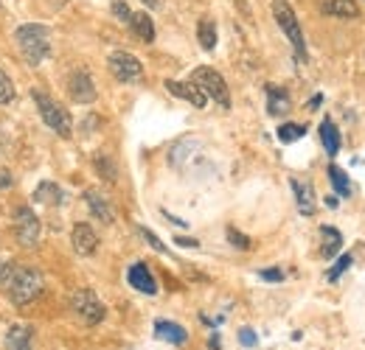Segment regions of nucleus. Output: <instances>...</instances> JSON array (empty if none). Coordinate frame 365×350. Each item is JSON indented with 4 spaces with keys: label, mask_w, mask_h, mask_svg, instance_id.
I'll use <instances>...</instances> for the list:
<instances>
[{
    "label": "nucleus",
    "mask_w": 365,
    "mask_h": 350,
    "mask_svg": "<svg viewBox=\"0 0 365 350\" xmlns=\"http://www.w3.org/2000/svg\"><path fill=\"white\" fill-rule=\"evenodd\" d=\"M43 286H46V280L37 266H17L6 283V292L14 306H29L31 300H37L43 295Z\"/></svg>",
    "instance_id": "f257e3e1"
},
{
    "label": "nucleus",
    "mask_w": 365,
    "mask_h": 350,
    "mask_svg": "<svg viewBox=\"0 0 365 350\" xmlns=\"http://www.w3.org/2000/svg\"><path fill=\"white\" fill-rule=\"evenodd\" d=\"M17 48L23 53V59L37 68L48 53H51V34H48L46 26H37V23H29V26H20L17 28Z\"/></svg>",
    "instance_id": "f03ea898"
},
{
    "label": "nucleus",
    "mask_w": 365,
    "mask_h": 350,
    "mask_svg": "<svg viewBox=\"0 0 365 350\" xmlns=\"http://www.w3.org/2000/svg\"><path fill=\"white\" fill-rule=\"evenodd\" d=\"M31 98H34V104H37V110H40V115H43L46 127H51V129L56 132V134H62V137H71V132H73L71 112H68L62 104H56V101H53L43 88L31 90Z\"/></svg>",
    "instance_id": "7ed1b4c3"
},
{
    "label": "nucleus",
    "mask_w": 365,
    "mask_h": 350,
    "mask_svg": "<svg viewBox=\"0 0 365 350\" xmlns=\"http://www.w3.org/2000/svg\"><path fill=\"white\" fill-rule=\"evenodd\" d=\"M273 17L275 23L281 26V31L289 37V43L295 48L298 59H307V40H304V31H301V23H298L292 6L287 0H273Z\"/></svg>",
    "instance_id": "20e7f679"
},
{
    "label": "nucleus",
    "mask_w": 365,
    "mask_h": 350,
    "mask_svg": "<svg viewBox=\"0 0 365 350\" xmlns=\"http://www.w3.org/2000/svg\"><path fill=\"white\" fill-rule=\"evenodd\" d=\"M191 82L197 85V88L202 90L208 98H214L220 107H230V92H228V85H225V79L214 70V68H197L194 73H191Z\"/></svg>",
    "instance_id": "39448f33"
},
{
    "label": "nucleus",
    "mask_w": 365,
    "mask_h": 350,
    "mask_svg": "<svg viewBox=\"0 0 365 350\" xmlns=\"http://www.w3.org/2000/svg\"><path fill=\"white\" fill-rule=\"evenodd\" d=\"M71 311H73L82 322H88V325H98V322L104 319V314H107L104 303L96 297V292H91V289H76V292L71 295Z\"/></svg>",
    "instance_id": "423d86ee"
},
{
    "label": "nucleus",
    "mask_w": 365,
    "mask_h": 350,
    "mask_svg": "<svg viewBox=\"0 0 365 350\" xmlns=\"http://www.w3.org/2000/svg\"><path fill=\"white\" fill-rule=\"evenodd\" d=\"M107 65H110V73H113L118 82H124V85L143 79V65H140V59L133 56V53H127V51H113L110 59H107Z\"/></svg>",
    "instance_id": "0eeeda50"
},
{
    "label": "nucleus",
    "mask_w": 365,
    "mask_h": 350,
    "mask_svg": "<svg viewBox=\"0 0 365 350\" xmlns=\"http://www.w3.org/2000/svg\"><path fill=\"white\" fill-rule=\"evenodd\" d=\"M14 233H17V241L26 250H31L40 241V219L31 208H17L14 211Z\"/></svg>",
    "instance_id": "6e6552de"
},
{
    "label": "nucleus",
    "mask_w": 365,
    "mask_h": 350,
    "mask_svg": "<svg viewBox=\"0 0 365 350\" xmlns=\"http://www.w3.org/2000/svg\"><path fill=\"white\" fill-rule=\"evenodd\" d=\"M68 90H71V98L76 104H93L96 101V85H93L88 70H73L71 79H68Z\"/></svg>",
    "instance_id": "1a4fd4ad"
},
{
    "label": "nucleus",
    "mask_w": 365,
    "mask_h": 350,
    "mask_svg": "<svg viewBox=\"0 0 365 350\" xmlns=\"http://www.w3.org/2000/svg\"><path fill=\"white\" fill-rule=\"evenodd\" d=\"M166 90H169L175 98L188 101V104H191V107H197V110H202V107L208 104V95L197 88L194 82H175V79H169V82H166Z\"/></svg>",
    "instance_id": "9d476101"
},
{
    "label": "nucleus",
    "mask_w": 365,
    "mask_h": 350,
    "mask_svg": "<svg viewBox=\"0 0 365 350\" xmlns=\"http://www.w3.org/2000/svg\"><path fill=\"white\" fill-rule=\"evenodd\" d=\"M127 280H130V286L140 292V295H158V280H155V275L149 272V266L146 263H133L130 266V272H127Z\"/></svg>",
    "instance_id": "9b49d317"
},
{
    "label": "nucleus",
    "mask_w": 365,
    "mask_h": 350,
    "mask_svg": "<svg viewBox=\"0 0 365 350\" xmlns=\"http://www.w3.org/2000/svg\"><path fill=\"white\" fill-rule=\"evenodd\" d=\"M71 244H73V250H76L79 255H93L96 247H98V235H96V230H93L91 224L79 221V224L73 227V233H71Z\"/></svg>",
    "instance_id": "f8f14e48"
},
{
    "label": "nucleus",
    "mask_w": 365,
    "mask_h": 350,
    "mask_svg": "<svg viewBox=\"0 0 365 350\" xmlns=\"http://www.w3.org/2000/svg\"><path fill=\"white\" fill-rule=\"evenodd\" d=\"M85 202H88L91 213L101 221V224H113V221H115V211H113V205L107 202V196H104L101 191L88 188V191H85Z\"/></svg>",
    "instance_id": "ddd939ff"
},
{
    "label": "nucleus",
    "mask_w": 365,
    "mask_h": 350,
    "mask_svg": "<svg viewBox=\"0 0 365 350\" xmlns=\"http://www.w3.org/2000/svg\"><path fill=\"white\" fill-rule=\"evenodd\" d=\"M292 191H295V202H298V211L304 216H312L315 213V188L304 179H289Z\"/></svg>",
    "instance_id": "4468645a"
},
{
    "label": "nucleus",
    "mask_w": 365,
    "mask_h": 350,
    "mask_svg": "<svg viewBox=\"0 0 365 350\" xmlns=\"http://www.w3.org/2000/svg\"><path fill=\"white\" fill-rule=\"evenodd\" d=\"M155 336L169 342V345H185V339H188L185 328L178 325V322H169V319H158L155 322Z\"/></svg>",
    "instance_id": "2eb2a0df"
},
{
    "label": "nucleus",
    "mask_w": 365,
    "mask_h": 350,
    "mask_svg": "<svg viewBox=\"0 0 365 350\" xmlns=\"http://www.w3.org/2000/svg\"><path fill=\"white\" fill-rule=\"evenodd\" d=\"M323 14L343 17V20H357L360 17V6L354 0H323Z\"/></svg>",
    "instance_id": "dca6fc26"
},
{
    "label": "nucleus",
    "mask_w": 365,
    "mask_h": 350,
    "mask_svg": "<svg viewBox=\"0 0 365 350\" xmlns=\"http://www.w3.org/2000/svg\"><path fill=\"white\" fill-rule=\"evenodd\" d=\"M31 336H34V331L29 325L9 328V334H6V350H34L31 348Z\"/></svg>",
    "instance_id": "f3484780"
},
{
    "label": "nucleus",
    "mask_w": 365,
    "mask_h": 350,
    "mask_svg": "<svg viewBox=\"0 0 365 350\" xmlns=\"http://www.w3.org/2000/svg\"><path fill=\"white\" fill-rule=\"evenodd\" d=\"M320 238H323L320 255H323V258H334V255L340 253V247H343V235H340V230L323 224V227H320Z\"/></svg>",
    "instance_id": "a211bd4d"
},
{
    "label": "nucleus",
    "mask_w": 365,
    "mask_h": 350,
    "mask_svg": "<svg viewBox=\"0 0 365 350\" xmlns=\"http://www.w3.org/2000/svg\"><path fill=\"white\" fill-rule=\"evenodd\" d=\"M31 199L40 202V205H62V188L56 182H51V179H43L34 188V196Z\"/></svg>",
    "instance_id": "6ab92c4d"
},
{
    "label": "nucleus",
    "mask_w": 365,
    "mask_h": 350,
    "mask_svg": "<svg viewBox=\"0 0 365 350\" xmlns=\"http://www.w3.org/2000/svg\"><path fill=\"white\" fill-rule=\"evenodd\" d=\"M289 107H292L289 95H287V92H284L281 88H275V85H267V112L278 118V115L289 112Z\"/></svg>",
    "instance_id": "aec40b11"
},
{
    "label": "nucleus",
    "mask_w": 365,
    "mask_h": 350,
    "mask_svg": "<svg viewBox=\"0 0 365 350\" xmlns=\"http://www.w3.org/2000/svg\"><path fill=\"white\" fill-rule=\"evenodd\" d=\"M130 28L135 31L138 37L143 40V43H152L155 40V23H152V17L146 14V11H135V14H130Z\"/></svg>",
    "instance_id": "412c9836"
},
{
    "label": "nucleus",
    "mask_w": 365,
    "mask_h": 350,
    "mask_svg": "<svg viewBox=\"0 0 365 350\" xmlns=\"http://www.w3.org/2000/svg\"><path fill=\"white\" fill-rule=\"evenodd\" d=\"M320 140H323V149H326V154L329 157H334L337 152H340V132L334 127V121H323L320 124Z\"/></svg>",
    "instance_id": "4be33fe9"
},
{
    "label": "nucleus",
    "mask_w": 365,
    "mask_h": 350,
    "mask_svg": "<svg viewBox=\"0 0 365 350\" xmlns=\"http://www.w3.org/2000/svg\"><path fill=\"white\" fill-rule=\"evenodd\" d=\"M197 40L200 45L205 48V51H214L217 48V26H214V20H200V26H197Z\"/></svg>",
    "instance_id": "5701e85b"
},
{
    "label": "nucleus",
    "mask_w": 365,
    "mask_h": 350,
    "mask_svg": "<svg viewBox=\"0 0 365 350\" xmlns=\"http://www.w3.org/2000/svg\"><path fill=\"white\" fill-rule=\"evenodd\" d=\"M329 179H331V188H334V193L337 196H349L351 193V185H349V176H346V171L340 169V166H329Z\"/></svg>",
    "instance_id": "b1692460"
},
{
    "label": "nucleus",
    "mask_w": 365,
    "mask_h": 350,
    "mask_svg": "<svg viewBox=\"0 0 365 350\" xmlns=\"http://www.w3.org/2000/svg\"><path fill=\"white\" fill-rule=\"evenodd\" d=\"M307 134V127H301V124H284L281 129H278V140L281 143H295V140H301Z\"/></svg>",
    "instance_id": "393cba45"
},
{
    "label": "nucleus",
    "mask_w": 365,
    "mask_h": 350,
    "mask_svg": "<svg viewBox=\"0 0 365 350\" xmlns=\"http://www.w3.org/2000/svg\"><path fill=\"white\" fill-rule=\"evenodd\" d=\"M96 171L104 176L107 182H115V176H118V171H115V163H113L107 154H98V157H96Z\"/></svg>",
    "instance_id": "a878e982"
},
{
    "label": "nucleus",
    "mask_w": 365,
    "mask_h": 350,
    "mask_svg": "<svg viewBox=\"0 0 365 350\" xmlns=\"http://www.w3.org/2000/svg\"><path fill=\"white\" fill-rule=\"evenodd\" d=\"M14 95H17V92H14L11 79H9V76L0 70V104H11V101H14Z\"/></svg>",
    "instance_id": "bb28decb"
},
{
    "label": "nucleus",
    "mask_w": 365,
    "mask_h": 350,
    "mask_svg": "<svg viewBox=\"0 0 365 350\" xmlns=\"http://www.w3.org/2000/svg\"><path fill=\"white\" fill-rule=\"evenodd\" d=\"M228 241L236 247V250H250V238H247V235H242L236 227H228Z\"/></svg>",
    "instance_id": "cd10ccee"
},
{
    "label": "nucleus",
    "mask_w": 365,
    "mask_h": 350,
    "mask_svg": "<svg viewBox=\"0 0 365 350\" xmlns=\"http://www.w3.org/2000/svg\"><path fill=\"white\" fill-rule=\"evenodd\" d=\"M351 263H354V258H351V255H340V258H337V263H334V269L329 272V280H337V277H340V275H343V272H346Z\"/></svg>",
    "instance_id": "c85d7f7f"
},
{
    "label": "nucleus",
    "mask_w": 365,
    "mask_h": 350,
    "mask_svg": "<svg viewBox=\"0 0 365 350\" xmlns=\"http://www.w3.org/2000/svg\"><path fill=\"white\" fill-rule=\"evenodd\" d=\"M140 235H143V238H146V241L152 244V250H158V253H166V247H163V241H160V238H158V235H155L152 230H146V227H140Z\"/></svg>",
    "instance_id": "c756f323"
},
{
    "label": "nucleus",
    "mask_w": 365,
    "mask_h": 350,
    "mask_svg": "<svg viewBox=\"0 0 365 350\" xmlns=\"http://www.w3.org/2000/svg\"><path fill=\"white\" fill-rule=\"evenodd\" d=\"M259 277H262V280H270V283H281V280H284V272H281V269H262Z\"/></svg>",
    "instance_id": "7c9ffc66"
},
{
    "label": "nucleus",
    "mask_w": 365,
    "mask_h": 350,
    "mask_svg": "<svg viewBox=\"0 0 365 350\" xmlns=\"http://www.w3.org/2000/svg\"><path fill=\"white\" fill-rule=\"evenodd\" d=\"M239 342H242L245 348H253V345H256V334H253L250 328H242V331H239Z\"/></svg>",
    "instance_id": "2f4dec72"
},
{
    "label": "nucleus",
    "mask_w": 365,
    "mask_h": 350,
    "mask_svg": "<svg viewBox=\"0 0 365 350\" xmlns=\"http://www.w3.org/2000/svg\"><path fill=\"white\" fill-rule=\"evenodd\" d=\"M113 14H115V17H121V20H130V14H133V11L127 9V3L115 0V3H113Z\"/></svg>",
    "instance_id": "473e14b6"
},
{
    "label": "nucleus",
    "mask_w": 365,
    "mask_h": 350,
    "mask_svg": "<svg viewBox=\"0 0 365 350\" xmlns=\"http://www.w3.org/2000/svg\"><path fill=\"white\" fill-rule=\"evenodd\" d=\"M11 272H14V266H11V263H9V261H0V286H6V283H9Z\"/></svg>",
    "instance_id": "72a5a7b5"
},
{
    "label": "nucleus",
    "mask_w": 365,
    "mask_h": 350,
    "mask_svg": "<svg viewBox=\"0 0 365 350\" xmlns=\"http://www.w3.org/2000/svg\"><path fill=\"white\" fill-rule=\"evenodd\" d=\"M175 244H178V247H188V250L200 247V241H194V238H182V235H178V238H175Z\"/></svg>",
    "instance_id": "f704fd0d"
},
{
    "label": "nucleus",
    "mask_w": 365,
    "mask_h": 350,
    "mask_svg": "<svg viewBox=\"0 0 365 350\" xmlns=\"http://www.w3.org/2000/svg\"><path fill=\"white\" fill-rule=\"evenodd\" d=\"M0 185H3V188H9V185H11V174H9V171H3V176H0Z\"/></svg>",
    "instance_id": "c9c22d12"
},
{
    "label": "nucleus",
    "mask_w": 365,
    "mask_h": 350,
    "mask_svg": "<svg viewBox=\"0 0 365 350\" xmlns=\"http://www.w3.org/2000/svg\"><path fill=\"white\" fill-rule=\"evenodd\" d=\"M160 3L163 0H143V6H149V9H160Z\"/></svg>",
    "instance_id": "e433bc0d"
}]
</instances>
